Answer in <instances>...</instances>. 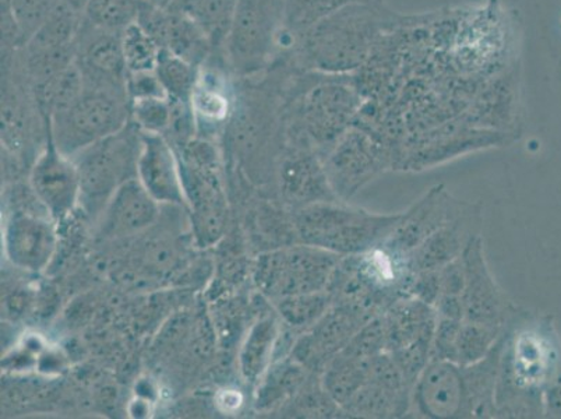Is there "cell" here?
<instances>
[{
  "mask_svg": "<svg viewBox=\"0 0 561 419\" xmlns=\"http://www.w3.org/2000/svg\"><path fill=\"white\" fill-rule=\"evenodd\" d=\"M32 183L39 202L55 219L68 216L80 202L78 168L55 146L50 136L48 147L33 168Z\"/></svg>",
  "mask_w": 561,
  "mask_h": 419,
  "instance_id": "cell-15",
  "label": "cell"
},
{
  "mask_svg": "<svg viewBox=\"0 0 561 419\" xmlns=\"http://www.w3.org/2000/svg\"><path fill=\"white\" fill-rule=\"evenodd\" d=\"M65 0H2L4 47H24Z\"/></svg>",
  "mask_w": 561,
  "mask_h": 419,
  "instance_id": "cell-25",
  "label": "cell"
},
{
  "mask_svg": "<svg viewBox=\"0 0 561 419\" xmlns=\"http://www.w3.org/2000/svg\"><path fill=\"white\" fill-rule=\"evenodd\" d=\"M141 148L139 126L124 129L80 151L75 161L80 179V203L90 212L106 206L112 194L130 179L137 178Z\"/></svg>",
  "mask_w": 561,
  "mask_h": 419,
  "instance_id": "cell-7",
  "label": "cell"
},
{
  "mask_svg": "<svg viewBox=\"0 0 561 419\" xmlns=\"http://www.w3.org/2000/svg\"><path fill=\"white\" fill-rule=\"evenodd\" d=\"M561 356L552 318L519 309L503 333L497 418H543V392Z\"/></svg>",
  "mask_w": 561,
  "mask_h": 419,
  "instance_id": "cell-1",
  "label": "cell"
},
{
  "mask_svg": "<svg viewBox=\"0 0 561 419\" xmlns=\"http://www.w3.org/2000/svg\"><path fill=\"white\" fill-rule=\"evenodd\" d=\"M442 287H440V275H438L437 270H426V272H420L412 274L411 283H410V296L413 298L422 301L427 305H435L440 298Z\"/></svg>",
  "mask_w": 561,
  "mask_h": 419,
  "instance_id": "cell-45",
  "label": "cell"
},
{
  "mask_svg": "<svg viewBox=\"0 0 561 419\" xmlns=\"http://www.w3.org/2000/svg\"><path fill=\"white\" fill-rule=\"evenodd\" d=\"M130 100L126 87L85 83L70 109L48 122L49 136L65 156H76L129 124Z\"/></svg>",
  "mask_w": 561,
  "mask_h": 419,
  "instance_id": "cell-6",
  "label": "cell"
},
{
  "mask_svg": "<svg viewBox=\"0 0 561 419\" xmlns=\"http://www.w3.org/2000/svg\"><path fill=\"white\" fill-rule=\"evenodd\" d=\"M469 206L471 203L458 201L445 185L433 186L401 214L394 231L382 247L405 259L417 245L438 228L461 216Z\"/></svg>",
  "mask_w": 561,
  "mask_h": 419,
  "instance_id": "cell-13",
  "label": "cell"
},
{
  "mask_svg": "<svg viewBox=\"0 0 561 419\" xmlns=\"http://www.w3.org/2000/svg\"><path fill=\"white\" fill-rule=\"evenodd\" d=\"M274 304L280 320L289 329L304 333L334 305V301L329 291H320V293L285 296L274 301Z\"/></svg>",
  "mask_w": 561,
  "mask_h": 419,
  "instance_id": "cell-34",
  "label": "cell"
},
{
  "mask_svg": "<svg viewBox=\"0 0 561 419\" xmlns=\"http://www.w3.org/2000/svg\"><path fill=\"white\" fill-rule=\"evenodd\" d=\"M280 336L279 321L275 316L259 320L249 331L241 351V370L244 380L259 382L277 349Z\"/></svg>",
  "mask_w": 561,
  "mask_h": 419,
  "instance_id": "cell-28",
  "label": "cell"
},
{
  "mask_svg": "<svg viewBox=\"0 0 561 419\" xmlns=\"http://www.w3.org/2000/svg\"><path fill=\"white\" fill-rule=\"evenodd\" d=\"M289 417L346 418L343 407L330 396L321 382L320 373H310L300 390L285 404Z\"/></svg>",
  "mask_w": 561,
  "mask_h": 419,
  "instance_id": "cell-33",
  "label": "cell"
},
{
  "mask_svg": "<svg viewBox=\"0 0 561 419\" xmlns=\"http://www.w3.org/2000/svg\"><path fill=\"white\" fill-rule=\"evenodd\" d=\"M213 47L210 34L180 9H170V27L164 48L186 63L202 68Z\"/></svg>",
  "mask_w": 561,
  "mask_h": 419,
  "instance_id": "cell-26",
  "label": "cell"
},
{
  "mask_svg": "<svg viewBox=\"0 0 561 419\" xmlns=\"http://www.w3.org/2000/svg\"><path fill=\"white\" fill-rule=\"evenodd\" d=\"M158 202L139 179H130L112 194L102 216V234L117 238L139 234L156 223Z\"/></svg>",
  "mask_w": 561,
  "mask_h": 419,
  "instance_id": "cell-21",
  "label": "cell"
},
{
  "mask_svg": "<svg viewBox=\"0 0 561 419\" xmlns=\"http://www.w3.org/2000/svg\"><path fill=\"white\" fill-rule=\"evenodd\" d=\"M506 327L462 320L456 340L454 362L461 366L476 364L492 351Z\"/></svg>",
  "mask_w": 561,
  "mask_h": 419,
  "instance_id": "cell-36",
  "label": "cell"
},
{
  "mask_svg": "<svg viewBox=\"0 0 561 419\" xmlns=\"http://www.w3.org/2000/svg\"><path fill=\"white\" fill-rule=\"evenodd\" d=\"M462 320L437 316L435 335L432 341V358L454 362L456 340Z\"/></svg>",
  "mask_w": 561,
  "mask_h": 419,
  "instance_id": "cell-43",
  "label": "cell"
},
{
  "mask_svg": "<svg viewBox=\"0 0 561 419\" xmlns=\"http://www.w3.org/2000/svg\"><path fill=\"white\" fill-rule=\"evenodd\" d=\"M341 254L312 245L297 244L268 250L259 257L254 281L270 299L328 291Z\"/></svg>",
  "mask_w": 561,
  "mask_h": 419,
  "instance_id": "cell-8",
  "label": "cell"
},
{
  "mask_svg": "<svg viewBox=\"0 0 561 419\" xmlns=\"http://www.w3.org/2000/svg\"><path fill=\"white\" fill-rule=\"evenodd\" d=\"M413 417L467 418V390L462 366L432 358L412 390Z\"/></svg>",
  "mask_w": 561,
  "mask_h": 419,
  "instance_id": "cell-14",
  "label": "cell"
},
{
  "mask_svg": "<svg viewBox=\"0 0 561 419\" xmlns=\"http://www.w3.org/2000/svg\"><path fill=\"white\" fill-rule=\"evenodd\" d=\"M90 2L91 0H65V3H68L70 8H73L83 14L85 13V9L89 7Z\"/></svg>",
  "mask_w": 561,
  "mask_h": 419,
  "instance_id": "cell-47",
  "label": "cell"
},
{
  "mask_svg": "<svg viewBox=\"0 0 561 419\" xmlns=\"http://www.w3.org/2000/svg\"><path fill=\"white\" fill-rule=\"evenodd\" d=\"M371 318L375 315L364 309L334 304L310 329L300 333L290 355L306 370L321 375L329 362L345 350L356 331Z\"/></svg>",
  "mask_w": 561,
  "mask_h": 419,
  "instance_id": "cell-12",
  "label": "cell"
},
{
  "mask_svg": "<svg viewBox=\"0 0 561 419\" xmlns=\"http://www.w3.org/2000/svg\"><path fill=\"white\" fill-rule=\"evenodd\" d=\"M85 87L83 71L78 64L54 76L53 79L33 87L34 99L45 121L62 114L78 101Z\"/></svg>",
  "mask_w": 561,
  "mask_h": 419,
  "instance_id": "cell-27",
  "label": "cell"
},
{
  "mask_svg": "<svg viewBox=\"0 0 561 419\" xmlns=\"http://www.w3.org/2000/svg\"><path fill=\"white\" fill-rule=\"evenodd\" d=\"M503 333L483 360L462 366L467 390V418H497L496 387L500 360H502Z\"/></svg>",
  "mask_w": 561,
  "mask_h": 419,
  "instance_id": "cell-23",
  "label": "cell"
},
{
  "mask_svg": "<svg viewBox=\"0 0 561 419\" xmlns=\"http://www.w3.org/2000/svg\"><path fill=\"white\" fill-rule=\"evenodd\" d=\"M369 361L340 352L321 372L325 390L341 407L344 408L367 382Z\"/></svg>",
  "mask_w": 561,
  "mask_h": 419,
  "instance_id": "cell-30",
  "label": "cell"
},
{
  "mask_svg": "<svg viewBox=\"0 0 561 419\" xmlns=\"http://www.w3.org/2000/svg\"><path fill=\"white\" fill-rule=\"evenodd\" d=\"M310 371L293 355L279 358L260 377L256 393V407L260 411L283 408L305 385Z\"/></svg>",
  "mask_w": 561,
  "mask_h": 419,
  "instance_id": "cell-24",
  "label": "cell"
},
{
  "mask_svg": "<svg viewBox=\"0 0 561 419\" xmlns=\"http://www.w3.org/2000/svg\"><path fill=\"white\" fill-rule=\"evenodd\" d=\"M122 50L127 73H136L156 70L161 47L139 24L133 23L122 32Z\"/></svg>",
  "mask_w": 561,
  "mask_h": 419,
  "instance_id": "cell-39",
  "label": "cell"
},
{
  "mask_svg": "<svg viewBox=\"0 0 561 419\" xmlns=\"http://www.w3.org/2000/svg\"><path fill=\"white\" fill-rule=\"evenodd\" d=\"M224 44L234 73L241 78L262 73L283 50L294 48L285 0H237Z\"/></svg>",
  "mask_w": 561,
  "mask_h": 419,
  "instance_id": "cell-5",
  "label": "cell"
},
{
  "mask_svg": "<svg viewBox=\"0 0 561 419\" xmlns=\"http://www.w3.org/2000/svg\"><path fill=\"white\" fill-rule=\"evenodd\" d=\"M482 207L471 203L466 212L438 228L425 241L408 253L407 265L412 274L437 270L461 258L463 250L473 237L481 235Z\"/></svg>",
  "mask_w": 561,
  "mask_h": 419,
  "instance_id": "cell-17",
  "label": "cell"
},
{
  "mask_svg": "<svg viewBox=\"0 0 561 419\" xmlns=\"http://www.w3.org/2000/svg\"><path fill=\"white\" fill-rule=\"evenodd\" d=\"M224 76L218 71L204 69L198 70L195 89L191 97V109L193 117L219 124L226 120L229 112L228 87L224 83Z\"/></svg>",
  "mask_w": 561,
  "mask_h": 419,
  "instance_id": "cell-32",
  "label": "cell"
},
{
  "mask_svg": "<svg viewBox=\"0 0 561 419\" xmlns=\"http://www.w3.org/2000/svg\"><path fill=\"white\" fill-rule=\"evenodd\" d=\"M300 244L341 257L370 252L391 237L402 213L376 214L348 202H321L293 210Z\"/></svg>",
  "mask_w": 561,
  "mask_h": 419,
  "instance_id": "cell-4",
  "label": "cell"
},
{
  "mask_svg": "<svg viewBox=\"0 0 561 419\" xmlns=\"http://www.w3.org/2000/svg\"><path fill=\"white\" fill-rule=\"evenodd\" d=\"M84 14L64 3L24 45V53L37 54L70 47L79 37Z\"/></svg>",
  "mask_w": 561,
  "mask_h": 419,
  "instance_id": "cell-29",
  "label": "cell"
},
{
  "mask_svg": "<svg viewBox=\"0 0 561 419\" xmlns=\"http://www.w3.org/2000/svg\"><path fill=\"white\" fill-rule=\"evenodd\" d=\"M279 181L280 194L290 210L340 201L330 185L323 158L310 148L295 146L280 166Z\"/></svg>",
  "mask_w": 561,
  "mask_h": 419,
  "instance_id": "cell-18",
  "label": "cell"
},
{
  "mask_svg": "<svg viewBox=\"0 0 561 419\" xmlns=\"http://www.w3.org/2000/svg\"><path fill=\"white\" fill-rule=\"evenodd\" d=\"M543 418L561 419V356L554 375L543 392Z\"/></svg>",
  "mask_w": 561,
  "mask_h": 419,
  "instance_id": "cell-46",
  "label": "cell"
},
{
  "mask_svg": "<svg viewBox=\"0 0 561 419\" xmlns=\"http://www.w3.org/2000/svg\"><path fill=\"white\" fill-rule=\"evenodd\" d=\"M321 158L330 185L343 202H350L380 173L396 168V157L390 148L356 125L350 127Z\"/></svg>",
  "mask_w": 561,
  "mask_h": 419,
  "instance_id": "cell-10",
  "label": "cell"
},
{
  "mask_svg": "<svg viewBox=\"0 0 561 419\" xmlns=\"http://www.w3.org/2000/svg\"><path fill=\"white\" fill-rule=\"evenodd\" d=\"M4 250L16 268L41 272L47 268L56 250L53 224L33 213H13L4 228Z\"/></svg>",
  "mask_w": 561,
  "mask_h": 419,
  "instance_id": "cell-19",
  "label": "cell"
},
{
  "mask_svg": "<svg viewBox=\"0 0 561 419\" xmlns=\"http://www.w3.org/2000/svg\"><path fill=\"white\" fill-rule=\"evenodd\" d=\"M461 258L466 270L463 320L506 327L519 308L508 299L494 280L484 257L482 235H477L469 241Z\"/></svg>",
  "mask_w": 561,
  "mask_h": 419,
  "instance_id": "cell-11",
  "label": "cell"
},
{
  "mask_svg": "<svg viewBox=\"0 0 561 419\" xmlns=\"http://www.w3.org/2000/svg\"><path fill=\"white\" fill-rule=\"evenodd\" d=\"M432 341L433 337H423V339L390 352L392 360L396 361L408 385L412 388L432 360Z\"/></svg>",
  "mask_w": 561,
  "mask_h": 419,
  "instance_id": "cell-42",
  "label": "cell"
},
{
  "mask_svg": "<svg viewBox=\"0 0 561 419\" xmlns=\"http://www.w3.org/2000/svg\"><path fill=\"white\" fill-rule=\"evenodd\" d=\"M362 94L350 75L304 71L293 87V136L321 157L354 126Z\"/></svg>",
  "mask_w": 561,
  "mask_h": 419,
  "instance_id": "cell-3",
  "label": "cell"
},
{
  "mask_svg": "<svg viewBox=\"0 0 561 419\" xmlns=\"http://www.w3.org/2000/svg\"><path fill=\"white\" fill-rule=\"evenodd\" d=\"M137 179L158 203L185 204L181 162L164 137L141 132Z\"/></svg>",
  "mask_w": 561,
  "mask_h": 419,
  "instance_id": "cell-20",
  "label": "cell"
},
{
  "mask_svg": "<svg viewBox=\"0 0 561 419\" xmlns=\"http://www.w3.org/2000/svg\"><path fill=\"white\" fill-rule=\"evenodd\" d=\"M198 70L201 68L186 63L180 56L172 54L171 50L161 48L156 73L162 87H164L168 99L171 101L191 102Z\"/></svg>",
  "mask_w": 561,
  "mask_h": 419,
  "instance_id": "cell-35",
  "label": "cell"
},
{
  "mask_svg": "<svg viewBox=\"0 0 561 419\" xmlns=\"http://www.w3.org/2000/svg\"><path fill=\"white\" fill-rule=\"evenodd\" d=\"M387 336V352H391L411 342L433 337L437 314L433 306L405 296L382 312Z\"/></svg>",
  "mask_w": 561,
  "mask_h": 419,
  "instance_id": "cell-22",
  "label": "cell"
},
{
  "mask_svg": "<svg viewBox=\"0 0 561 419\" xmlns=\"http://www.w3.org/2000/svg\"><path fill=\"white\" fill-rule=\"evenodd\" d=\"M355 3L380 4L386 2L385 0H285L287 32L295 41L298 35L320 22L321 19Z\"/></svg>",
  "mask_w": 561,
  "mask_h": 419,
  "instance_id": "cell-37",
  "label": "cell"
},
{
  "mask_svg": "<svg viewBox=\"0 0 561 419\" xmlns=\"http://www.w3.org/2000/svg\"><path fill=\"white\" fill-rule=\"evenodd\" d=\"M140 0H91L84 20L95 27L122 33L136 23Z\"/></svg>",
  "mask_w": 561,
  "mask_h": 419,
  "instance_id": "cell-38",
  "label": "cell"
},
{
  "mask_svg": "<svg viewBox=\"0 0 561 419\" xmlns=\"http://www.w3.org/2000/svg\"><path fill=\"white\" fill-rule=\"evenodd\" d=\"M76 64L83 71L85 83L126 87L122 33L95 27L84 20L76 39Z\"/></svg>",
  "mask_w": 561,
  "mask_h": 419,
  "instance_id": "cell-16",
  "label": "cell"
},
{
  "mask_svg": "<svg viewBox=\"0 0 561 419\" xmlns=\"http://www.w3.org/2000/svg\"><path fill=\"white\" fill-rule=\"evenodd\" d=\"M412 403L367 381L343 408L346 418H404L411 414Z\"/></svg>",
  "mask_w": 561,
  "mask_h": 419,
  "instance_id": "cell-31",
  "label": "cell"
},
{
  "mask_svg": "<svg viewBox=\"0 0 561 419\" xmlns=\"http://www.w3.org/2000/svg\"><path fill=\"white\" fill-rule=\"evenodd\" d=\"M130 112L141 132L161 135L170 129L173 104L170 99H145L130 101Z\"/></svg>",
  "mask_w": 561,
  "mask_h": 419,
  "instance_id": "cell-40",
  "label": "cell"
},
{
  "mask_svg": "<svg viewBox=\"0 0 561 419\" xmlns=\"http://www.w3.org/2000/svg\"><path fill=\"white\" fill-rule=\"evenodd\" d=\"M404 22L405 18L386 3L350 4L298 35L288 54L299 69L350 75L370 59L382 35Z\"/></svg>",
  "mask_w": 561,
  "mask_h": 419,
  "instance_id": "cell-2",
  "label": "cell"
},
{
  "mask_svg": "<svg viewBox=\"0 0 561 419\" xmlns=\"http://www.w3.org/2000/svg\"><path fill=\"white\" fill-rule=\"evenodd\" d=\"M126 93L130 101L145 99H168L156 70L127 73Z\"/></svg>",
  "mask_w": 561,
  "mask_h": 419,
  "instance_id": "cell-44",
  "label": "cell"
},
{
  "mask_svg": "<svg viewBox=\"0 0 561 419\" xmlns=\"http://www.w3.org/2000/svg\"><path fill=\"white\" fill-rule=\"evenodd\" d=\"M181 171L198 242L214 244L221 237L227 213L226 197L219 185L216 148L206 141H187Z\"/></svg>",
  "mask_w": 561,
  "mask_h": 419,
  "instance_id": "cell-9",
  "label": "cell"
},
{
  "mask_svg": "<svg viewBox=\"0 0 561 419\" xmlns=\"http://www.w3.org/2000/svg\"><path fill=\"white\" fill-rule=\"evenodd\" d=\"M387 351L386 326L382 315L367 320L360 327L356 335L352 337L350 344L345 347V354L362 358V360H370L376 355Z\"/></svg>",
  "mask_w": 561,
  "mask_h": 419,
  "instance_id": "cell-41",
  "label": "cell"
},
{
  "mask_svg": "<svg viewBox=\"0 0 561 419\" xmlns=\"http://www.w3.org/2000/svg\"><path fill=\"white\" fill-rule=\"evenodd\" d=\"M142 2L156 4V7L172 9L175 0H142Z\"/></svg>",
  "mask_w": 561,
  "mask_h": 419,
  "instance_id": "cell-48",
  "label": "cell"
}]
</instances>
